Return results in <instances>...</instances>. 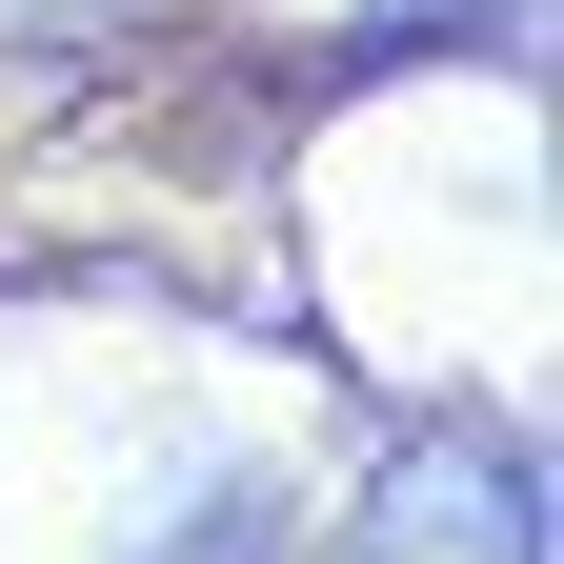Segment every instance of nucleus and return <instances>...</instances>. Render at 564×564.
<instances>
[{"mask_svg":"<svg viewBox=\"0 0 564 564\" xmlns=\"http://www.w3.org/2000/svg\"><path fill=\"white\" fill-rule=\"evenodd\" d=\"M262 524H282V505H262V484H202V505H182V544H141V564H282Z\"/></svg>","mask_w":564,"mask_h":564,"instance_id":"2","label":"nucleus"},{"mask_svg":"<svg viewBox=\"0 0 564 564\" xmlns=\"http://www.w3.org/2000/svg\"><path fill=\"white\" fill-rule=\"evenodd\" d=\"M343 564H544V464H524V423H423V444L364 484Z\"/></svg>","mask_w":564,"mask_h":564,"instance_id":"1","label":"nucleus"},{"mask_svg":"<svg viewBox=\"0 0 564 564\" xmlns=\"http://www.w3.org/2000/svg\"><path fill=\"white\" fill-rule=\"evenodd\" d=\"M403 21H524V0H403Z\"/></svg>","mask_w":564,"mask_h":564,"instance_id":"3","label":"nucleus"}]
</instances>
